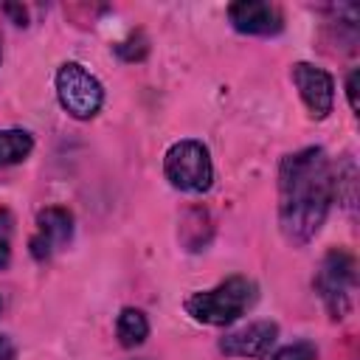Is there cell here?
Instances as JSON below:
<instances>
[{
    "label": "cell",
    "mask_w": 360,
    "mask_h": 360,
    "mask_svg": "<svg viewBox=\"0 0 360 360\" xmlns=\"http://www.w3.org/2000/svg\"><path fill=\"white\" fill-rule=\"evenodd\" d=\"M335 200V169L321 146L287 155L278 166V225L292 245H307Z\"/></svg>",
    "instance_id": "cell-1"
},
{
    "label": "cell",
    "mask_w": 360,
    "mask_h": 360,
    "mask_svg": "<svg viewBox=\"0 0 360 360\" xmlns=\"http://www.w3.org/2000/svg\"><path fill=\"white\" fill-rule=\"evenodd\" d=\"M253 301H256V284L248 276H231L211 290L191 292L186 298V312L200 323L228 326L236 318H242L253 307Z\"/></svg>",
    "instance_id": "cell-2"
},
{
    "label": "cell",
    "mask_w": 360,
    "mask_h": 360,
    "mask_svg": "<svg viewBox=\"0 0 360 360\" xmlns=\"http://www.w3.org/2000/svg\"><path fill=\"white\" fill-rule=\"evenodd\" d=\"M163 172L174 188L188 191V194H202L214 183V166H211L208 146L194 138H183L166 149Z\"/></svg>",
    "instance_id": "cell-3"
},
{
    "label": "cell",
    "mask_w": 360,
    "mask_h": 360,
    "mask_svg": "<svg viewBox=\"0 0 360 360\" xmlns=\"http://www.w3.org/2000/svg\"><path fill=\"white\" fill-rule=\"evenodd\" d=\"M315 290L329 312V318L340 321L352 309V295L357 290V264L346 250H329L315 273Z\"/></svg>",
    "instance_id": "cell-4"
},
{
    "label": "cell",
    "mask_w": 360,
    "mask_h": 360,
    "mask_svg": "<svg viewBox=\"0 0 360 360\" xmlns=\"http://www.w3.org/2000/svg\"><path fill=\"white\" fill-rule=\"evenodd\" d=\"M56 98L62 110L79 121L93 118L104 104L101 82L79 62H65L56 70Z\"/></svg>",
    "instance_id": "cell-5"
},
{
    "label": "cell",
    "mask_w": 360,
    "mask_h": 360,
    "mask_svg": "<svg viewBox=\"0 0 360 360\" xmlns=\"http://www.w3.org/2000/svg\"><path fill=\"white\" fill-rule=\"evenodd\" d=\"M290 76H292V84L298 87V96L307 104L309 115L323 121L332 112V104H335V82H332V76L323 68H315L309 62H295Z\"/></svg>",
    "instance_id": "cell-6"
},
{
    "label": "cell",
    "mask_w": 360,
    "mask_h": 360,
    "mask_svg": "<svg viewBox=\"0 0 360 360\" xmlns=\"http://www.w3.org/2000/svg\"><path fill=\"white\" fill-rule=\"evenodd\" d=\"M73 236V214L68 208H59V205H48L37 214V231L34 236L28 239V248H31V256L37 262H45L51 259L59 248H65Z\"/></svg>",
    "instance_id": "cell-7"
},
{
    "label": "cell",
    "mask_w": 360,
    "mask_h": 360,
    "mask_svg": "<svg viewBox=\"0 0 360 360\" xmlns=\"http://www.w3.org/2000/svg\"><path fill=\"white\" fill-rule=\"evenodd\" d=\"M278 338V326L273 321H253L242 329L225 332L219 338V352L228 357H267Z\"/></svg>",
    "instance_id": "cell-8"
},
{
    "label": "cell",
    "mask_w": 360,
    "mask_h": 360,
    "mask_svg": "<svg viewBox=\"0 0 360 360\" xmlns=\"http://www.w3.org/2000/svg\"><path fill=\"white\" fill-rule=\"evenodd\" d=\"M228 20L239 34H253V37H273L284 28V17L278 6L264 3V0H239L228 6Z\"/></svg>",
    "instance_id": "cell-9"
},
{
    "label": "cell",
    "mask_w": 360,
    "mask_h": 360,
    "mask_svg": "<svg viewBox=\"0 0 360 360\" xmlns=\"http://www.w3.org/2000/svg\"><path fill=\"white\" fill-rule=\"evenodd\" d=\"M115 335H118V343H121L124 349L141 346V343L146 340V335H149V321H146V315H143L141 309H135V307H124V309L118 312V318H115Z\"/></svg>",
    "instance_id": "cell-10"
},
{
    "label": "cell",
    "mask_w": 360,
    "mask_h": 360,
    "mask_svg": "<svg viewBox=\"0 0 360 360\" xmlns=\"http://www.w3.org/2000/svg\"><path fill=\"white\" fill-rule=\"evenodd\" d=\"M34 149V138L25 129H3L0 132V166L22 163Z\"/></svg>",
    "instance_id": "cell-11"
},
{
    "label": "cell",
    "mask_w": 360,
    "mask_h": 360,
    "mask_svg": "<svg viewBox=\"0 0 360 360\" xmlns=\"http://www.w3.org/2000/svg\"><path fill=\"white\" fill-rule=\"evenodd\" d=\"M146 51H149V45H146V37H143L141 31H138V34H129L124 42L115 45V53H118L124 62H138V59L146 56Z\"/></svg>",
    "instance_id": "cell-12"
},
{
    "label": "cell",
    "mask_w": 360,
    "mask_h": 360,
    "mask_svg": "<svg viewBox=\"0 0 360 360\" xmlns=\"http://www.w3.org/2000/svg\"><path fill=\"white\" fill-rule=\"evenodd\" d=\"M318 357V349L307 340H298V343H290L284 349H278L270 360H315Z\"/></svg>",
    "instance_id": "cell-13"
},
{
    "label": "cell",
    "mask_w": 360,
    "mask_h": 360,
    "mask_svg": "<svg viewBox=\"0 0 360 360\" xmlns=\"http://www.w3.org/2000/svg\"><path fill=\"white\" fill-rule=\"evenodd\" d=\"M11 259V214L0 208V270Z\"/></svg>",
    "instance_id": "cell-14"
},
{
    "label": "cell",
    "mask_w": 360,
    "mask_h": 360,
    "mask_svg": "<svg viewBox=\"0 0 360 360\" xmlns=\"http://www.w3.org/2000/svg\"><path fill=\"white\" fill-rule=\"evenodd\" d=\"M346 96H349V107L357 112V70H352L346 79Z\"/></svg>",
    "instance_id": "cell-15"
},
{
    "label": "cell",
    "mask_w": 360,
    "mask_h": 360,
    "mask_svg": "<svg viewBox=\"0 0 360 360\" xmlns=\"http://www.w3.org/2000/svg\"><path fill=\"white\" fill-rule=\"evenodd\" d=\"M0 360H17V352H14L11 340L3 338V335H0Z\"/></svg>",
    "instance_id": "cell-16"
},
{
    "label": "cell",
    "mask_w": 360,
    "mask_h": 360,
    "mask_svg": "<svg viewBox=\"0 0 360 360\" xmlns=\"http://www.w3.org/2000/svg\"><path fill=\"white\" fill-rule=\"evenodd\" d=\"M6 14H14V22L17 25H25V8L22 6H3Z\"/></svg>",
    "instance_id": "cell-17"
},
{
    "label": "cell",
    "mask_w": 360,
    "mask_h": 360,
    "mask_svg": "<svg viewBox=\"0 0 360 360\" xmlns=\"http://www.w3.org/2000/svg\"><path fill=\"white\" fill-rule=\"evenodd\" d=\"M0 59H3V48H0Z\"/></svg>",
    "instance_id": "cell-18"
}]
</instances>
